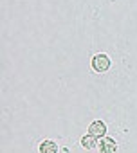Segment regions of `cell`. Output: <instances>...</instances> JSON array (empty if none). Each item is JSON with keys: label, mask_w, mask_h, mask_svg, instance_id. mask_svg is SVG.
Instances as JSON below:
<instances>
[{"label": "cell", "mask_w": 137, "mask_h": 153, "mask_svg": "<svg viewBox=\"0 0 137 153\" xmlns=\"http://www.w3.org/2000/svg\"><path fill=\"white\" fill-rule=\"evenodd\" d=\"M81 144H83V148H87V149H94V148H96V137H92V135L89 133V135H85V137L81 139Z\"/></svg>", "instance_id": "5b68a950"}, {"label": "cell", "mask_w": 137, "mask_h": 153, "mask_svg": "<svg viewBox=\"0 0 137 153\" xmlns=\"http://www.w3.org/2000/svg\"><path fill=\"white\" fill-rule=\"evenodd\" d=\"M92 68L96 72H106L110 68V58L106 54H96L92 58Z\"/></svg>", "instance_id": "6da1fadb"}, {"label": "cell", "mask_w": 137, "mask_h": 153, "mask_svg": "<svg viewBox=\"0 0 137 153\" xmlns=\"http://www.w3.org/2000/svg\"><path fill=\"white\" fill-rule=\"evenodd\" d=\"M40 153H58V146H56V142L54 140H43L42 144H40Z\"/></svg>", "instance_id": "277c9868"}, {"label": "cell", "mask_w": 137, "mask_h": 153, "mask_svg": "<svg viewBox=\"0 0 137 153\" xmlns=\"http://www.w3.org/2000/svg\"><path fill=\"white\" fill-rule=\"evenodd\" d=\"M89 133L92 137H105L106 135V124L103 121H94L90 126H89Z\"/></svg>", "instance_id": "7a4b0ae2"}, {"label": "cell", "mask_w": 137, "mask_h": 153, "mask_svg": "<svg viewBox=\"0 0 137 153\" xmlns=\"http://www.w3.org/2000/svg\"><path fill=\"white\" fill-rule=\"evenodd\" d=\"M115 149H117V144H115L114 139H110V137L101 139V142H99V151L101 153H115Z\"/></svg>", "instance_id": "3957f363"}]
</instances>
